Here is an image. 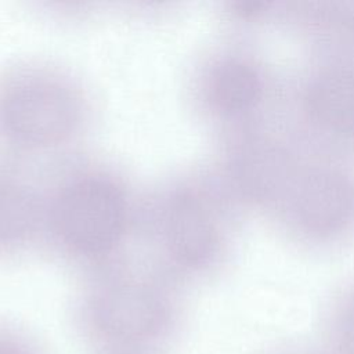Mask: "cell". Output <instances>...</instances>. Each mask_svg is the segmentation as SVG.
<instances>
[{
    "label": "cell",
    "mask_w": 354,
    "mask_h": 354,
    "mask_svg": "<svg viewBox=\"0 0 354 354\" xmlns=\"http://www.w3.org/2000/svg\"><path fill=\"white\" fill-rule=\"evenodd\" d=\"M136 221L130 187L106 166L75 167L44 196V234L62 254L88 266L120 259Z\"/></svg>",
    "instance_id": "1"
},
{
    "label": "cell",
    "mask_w": 354,
    "mask_h": 354,
    "mask_svg": "<svg viewBox=\"0 0 354 354\" xmlns=\"http://www.w3.org/2000/svg\"><path fill=\"white\" fill-rule=\"evenodd\" d=\"M241 216L210 170L173 178L149 209L158 260L183 275L216 272L232 253Z\"/></svg>",
    "instance_id": "2"
},
{
    "label": "cell",
    "mask_w": 354,
    "mask_h": 354,
    "mask_svg": "<svg viewBox=\"0 0 354 354\" xmlns=\"http://www.w3.org/2000/svg\"><path fill=\"white\" fill-rule=\"evenodd\" d=\"M290 245L328 252L354 241V155L310 140L266 217Z\"/></svg>",
    "instance_id": "3"
},
{
    "label": "cell",
    "mask_w": 354,
    "mask_h": 354,
    "mask_svg": "<svg viewBox=\"0 0 354 354\" xmlns=\"http://www.w3.org/2000/svg\"><path fill=\"white\" fill-rule=\"evenodd\" d=\"M90 118V101L69 73L43 65L0 77V141L22 153H50L75 142Z\"/></svg>",
    "instance_id": "4"
},
{
    "label": "cell",
    "mask_w": 354,
    "mask_h": 354,
    "mask_svg": "<svg viewBox=\"0 0 354 354\" xmlns=\"http://www.w3.org/2000/svg\"><path fill=\"white\" fill-rule=\"evenodd\" d=\"M306 145L285 113L220 131L210 173L242 216L266 220Z\"/></svg>",
    "instance_id": "5"
},
{
    "label": "cell",
    "mask_w": 354,
    "mask_h": 354,
    "mask_svg": "<svg viewBox=\"0 0 354 354\" xmlns=\"http://www.w3.org/2000/svg\"><path fill=\"white\" fill-rule=\"evenodd\" d=\"M192 91L196 109L217 133L285 113L286 84L261 53L243 43L207 54L194 75Z\"/></svg>",
    "instance_id": "6"
},
{
    "label": "cell",
    "mask_w": 354,
    "mask_h": 354,
    "mask_svg": "<svg viewBox=\"0 0 354 354\" xmlns=\"http://www.w3.org/2000/svg\"><path fill=\"white\" fill-rule=\"evenodd\" d=\"M285 116L307 140L354 155V59H307L286 84Z\"/></svg>",
    "instance_id": "7"
},
{
    "label": "cell",
    "mask_w": 354,
    "mask_h": 354,
    "mask_svg": "<svg viewBox=\"0 0 354 354\" xmlns=\"http://www.w3.org/2000/svg\"><path fill=\"white\" fill-rule=\"evenodd\" d=\"M113 260L100 270L90 295L94 325L118 340H141L155 335L167 318V300L156 271Z\"/></svg>",
    "instance_id": "8"
},
{
    "label": "cell",
    "mask_w": 354,
    "mask_h": 354,
    "mask_svg": "<svg viewBox=\"0 0 354 354\" xmlns=\"http://www.w3.org/2000/svg\"><path fill=\"white\" fill-rule=\"evenodd\" d=\"M277 28L308 59H354V0L279 1Z\"/></svg>",
    "instance_id": "9"
},
{
    "label": "cell",
    "mask_w": 354,
    "mask_h": 354,
    "mask_svg": "<svg viewBox=\"0 0 354 354\" xmlns=\"http://www.w3.org/2000/svg\"><path fill=\"white\" fill-rule=\"evenodd\" d=\"M44 234V196L15 170L0 166V254H17Z\"/></svg>",
    "instance_id": "10"
},
{
    "label": "cell",
    "mask_w": 354,
    "mask_h": 354,
    "mask_svg": "<svg viewBox=\"0 0 354 354\" xmlns=\"http://www.w3.org/2000/svg\"><path fill=\"white\" fill-rule=\"evenodd\" d=\"M328 354H354V277L328 299L321 321V343Z\"/></svg>",
    "instance_id": "11"
},
{
    "label": "cell",
    "mask_w": 354,
    "mask_h": 354,
    "mask_svg": "<svg viewBox=\"0 0 354 354\" xmlns=\"http://www.w3.org/2000/svg\"><path fill=\"white\" fill-rule=\"evenodd\" d=\"M279 1L231 0L223 4L221 17L235 32L253 33L278 24Z\"/></svg>",
    "instance_id": "12"
},
{
    "label": "cell",
    "mask_w": 354,
    "mask_h": 354,
    "mask_svg": "<svg viewBox=\"0 0 354 354\" xmlns=\"http://www.w3.org/2000/svg\"><path fill=\"white\" fill-rule=\"evenodd\" d=\"M259 354H328L322 346L307 343V342H299V340H286V342H278L272 343L263 350H260Z\"/></svg>",
    "instance_id": "13"
},
{
    "label": "cell",
    "mask_w": 354,
    "mask_h": 354,
    "mask_svg": "<svg viewBox=\"0 0 354 354\" xmlns=\"http://www.w3.org/2000/svg\"><path fill=\"white\" fill-rule=\"evenodd\" d=\"M0 354H21V353L17 351L15 348H11V347L0 343Z\"/></svg>",
    "instance_id": "14"
}]
</instances>
